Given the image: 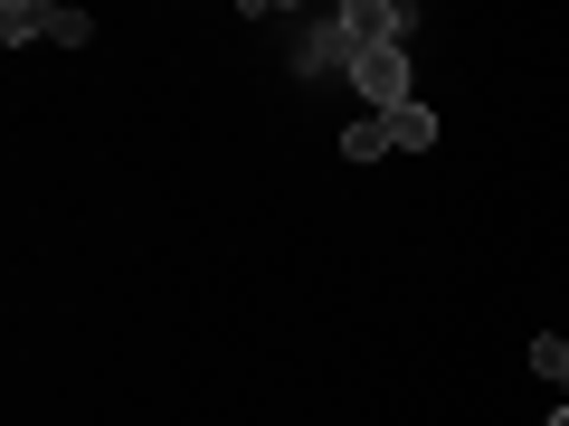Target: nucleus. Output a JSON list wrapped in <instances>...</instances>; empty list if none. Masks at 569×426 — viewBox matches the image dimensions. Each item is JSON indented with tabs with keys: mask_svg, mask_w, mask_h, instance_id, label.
Masks as SVG:
<instances>
[{
	"mask_svg": "<svg viewBox=\"0 0 569 426\" xmlns=\"http://www.w3.org/2000/svg\"><path fill=\"white\" fill-rule=\"evenodd\" d=\"M380 152H389V123H380V114H370V123H351V133H342V162H380Z\"/></svg>",
	"mask_w": 569,
	"mask_h": 426,
	"instance_id": "nucleus-4",
	"label": "nucleus"
},
{
	"mask_svg": "<svg viewBox=\"0 0 569 426\" xmlns=\"http://www.w3.org/2000/svg\"><path fill=\"white\" fill-rule=\"evenodd\" d=\"M351 85H361L380 114H399V104H408V48H370V58H351Z\"/></svg>",
	"mask_w": 569,
	"mask_h": 426,
	"instance_id": "nucleus-2",
	"label": "nucleus"
},
{
	"mask_svg": "<svg viewBox=\"0 0 569 426\" xmlns=\"http://www.w3.org/2000/svg\"><path fill=\"white\" fill-rule=\"evenodd\" d=\"M550 426H569V407H550Z\"/></svg>",
	"mask_w": 569,
	"mask_h": 426,
	"instance_id": "nucleus-6",
	"label": "nucleus"
},
{
	"mask_svg": "<svg viewBox=\"0 0 569 426\" xmlns=\"http://www.w3.org/2000/svg\"><path fill=\"white\" fill-rule=\"evenodd\" d=\"M0 39H10V48H20V39H67V48H86V39H96V20L67 10V0H10V10H0Z\"/></svg>",
	"mask_w": 569,
	"mask_h": 426,
	"instance_id": "nucleus-1",
	"label": "nucleus"
},
{
	"mask_svg": "<svg viewBox=\"0 0 569 426\" xmlns=\"http://www.w3.org/2000/svg\"><path fill=\"white\" fill-rule=\"evenodd\" d=\"M380 123H389L399 152H427V142H437V114H427V104H399V114H380Z\"/></svg>",
	"mask_w": 569,
	"mask_h": 426,
	"instance_id": "nucleus-3",
	"label": "nucleus"
},
{
	"mask_svg": "<svg viewBox=\"0 0 569 426\" xmlns=\"http://www.w3.org/2000/svg\"><path fill=\"white\" fill-rule=\"evenodd\" d=\"M531 369H541V379H569V342H560V332H541V342H531Z\"/></svg>",
	"mask_w": 569,
	"mask_h": 426,
	"instance_id": "nucleus-5",
	"label": "nucleus"
}]
</instances>
